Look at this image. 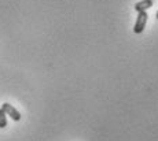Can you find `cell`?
<instances>
[{
    "label": "cell",
    "mask_w": 158,
    "mask_h": 141,
    "mask_svg": "<svg viewBox=\"0 0 158 141\" xmlns=\"http://www.w3.org/2000/svg\"><path fill=\"white\" fill-rule=\"evenodd\" d=\"M2 110L6 112V115H8L11 119H14V121H19L21 119V114H19V111H18L17 108H14L11 104H8V103H4L2 106Z\"/></svg>",
    "instance_id": "2"
},
{
    "label": "cell",
    "mask_w": 158,
    "mask_h": 141,
    "mask_svg": "<svg viewBox=\"0 0 158 141\" xmlns=\"http://www.w3.org/2000/svg\"><path fill=\"white\" fill-rule=\"evenodd\" d=\"M151 6H153V0H142L135 4V10L138 13H142V11H147L148 8H151Z\"/></svg>",
    "instance_id": "3"
},
{
    "label": "cell",
    "mask_w": 158,
    "mask_h": 141,
    "mask_svg": "<svg viewBox=\"0 0 158 141\" xmlns=\"http://www.w3.org/2000/svg\"><path fill=\"white\" fill-rule=\"evenodd\" d=\"M157 19H158V11H157Z\"/></svg>",
    "instance_id": "5"
},
{
    "label": "cell",
    "mask_w": 158,
    "mask_h": 141,
    "mask_svg": "<svg viewBox=\"0 0 158 141\" xmlns=\"http://www.w3.org/2000/svg\"><path fill=\"white\" fill-rule=\"evenodd\" d=\"M7 126V115L6 112L0 108V129H4Z\"/></svg>",
    "instance_id": "4"
},
{
    "label": "cell",
    "mask_w": 158,
    "mask_h": 141,
    "mask_svg": "<svg viewBox=\"0 0 158 141\" xmlns=\"http://www.w3.org/2000/svg\"><path fill=\"white\" fill-rule=\"evenodd\" d=\"M147 13L146 11H142V13H139L138 18H136V22H135V26H133V32L136 33V34H139V33H142L144 30L146 28V23H147Z\"/></svg>",
    "instance_id": "1"
}]
</instances>
